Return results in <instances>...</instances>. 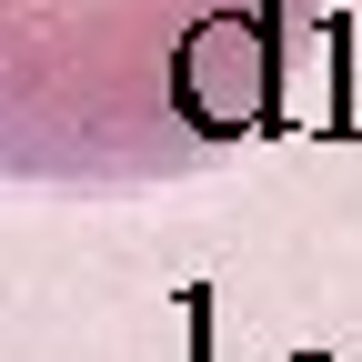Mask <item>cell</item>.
Wrapping results in <instances>:
<instances>
[{"label":"cell","instance_id":"6da1fadb","mask_svg":"<svg viewBox=\"0 0 362 362\" xmlns=\"http://www.w3.org/2000/svg\"><path fill=\"white\" fill-rule=\"evenodd\" d=\"M322 0H0V181L151 192L292 121Z\"/></svg>","mask_w":362,"mask_h":362}]
</instances>
